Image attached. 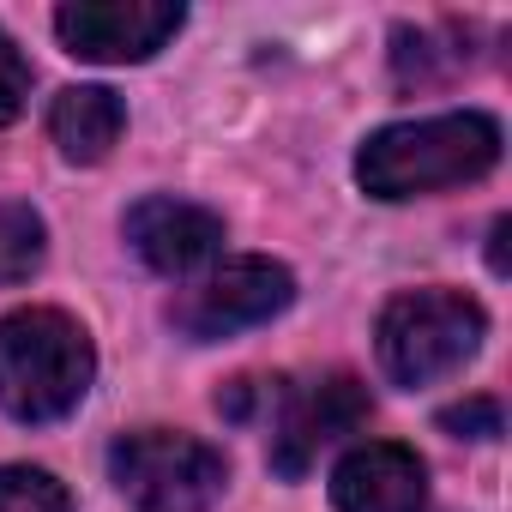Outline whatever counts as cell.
Listing matches in <instances>:
<instances>
[{
  "mask_svg": "<svg viewBox=\"0 0 512 512\" xmlns=\"http://www.w3.org/2000/svg\"><path fill=\"white\" fill-rule=\"evenodd\" d=\"M43 260H49V223H43V211L7 199V205H0V290L37 278Z\"/></svg>",
  "mask_w": 512,
  "mask_h": 512,
  "instance_id": "11",
  "label": "cell"
},
{
  "mask_svg": "<svg viewBox=\"0 0 512 512\" xmlns=\"http://www.w3.org/2000/svg\"><path fill=\"white\" fill-rule=\"evenodd\" d=\"M127 247L157 272V278H187L199 266H211L223 253V217L205 211V205H187V199H169V193H151L139 199L127 217Z\"/></svg>",
  "mask_w": 512,
  "mask_h": 512,
  "instance_id": "8",
  "label": "cell"
},
{
  "mask_svg": "<svg viewBox=\"0 0 512 512\" xmlns=\"http://www.w3.org/2000/svg\"><path fill=\"white\" fill-rule=\"evenodd\" d=\"M482 338H488V314L464 290H404L380 308V326H374L386 380L410 392L458 374L482 350Z\"/></svg>",
  "mask_w": 512,
  "mask_h": 512,
  "instance_id": "3",
  "label": "cell"
},
{
  "mask_svg": "<svg viewBox=\"0 0 512 512\" xmlns=\"http://www.w3.org/2000/svg\"><path fill=\"white\" fill-rule=\"evenodd\" d=\"M290 302H296L290 266L247 253V260H223L217 272H205L199 284H187V290L169 302V320H175L181 338L217 344V338H235V332H247V326L278 320Z\"/></svg>",
  "mask_w": 512,
  "mask_h": 512,
  "instance_id": "5",
  "label": "cell"
},
{
  "mask_svg": "<svg viewBox=\"0 0 512 512\" xmlns=\"http://www.w3.org/2000/svg\"><path fill=\"white\" fill-rule=\"evenodd\" d=\"M506 235H512V223L500 217V223H494V247H488V266H494V272H506Z\"/></svg>",
  "mask_w": 512,
  "mask_h": 512,
  "instance_id": "15",
  "label": "cell"
},
{
  "mask_svg": "<svg viewBox=\"0 0 512 512\" xmlns=\"http://www.w3.org/2000/svg\"><path fill=\"white\" fill-rule=\"evenodd\" d=\"M332 506L338 512H422L428 470L398 440H362L332 470Z\"/></svg>",
  "mask_w": 512,
  "mask_h": 512,
  "instance_id": "9",
  "label": "cell"
},
{
  "mask_svg": "<svg viewBox=\"0 0 512 512\" xmlns=\"http://www.w3.org/2000/svg\"><path fill=\"white\" fill-rule=\"evenodd\" d=\"M109 476L139 512H211L229 488V458L175 428H133L109 446Z\"/></svg>",
  "mask_w": 512,
  "mask_h": 512,
  "instance_id": "4",
  "label": "cell"
},
{
  "mask_svg": "<svg viewBox=\"0 0 512 512\" xmlns=\"http://www.w3.org/2000/svg\"><path fill=\"white\" fill-rule=\"evenodd\" d=\"M97 380L91 332L61 308H19L0 320V410L13 422H61Z\"/></svg>",
  "mask_w": 512,
  "mask_h": 512,
  "instance_id": "2",
  "label": "cell"
},
{
  "mask_svg": "<svg viewBox=\"0 0 512 512\" xmlns=\"http://www.w3.org/2000/svg\"><path fill=\"white\" fill-rule=\"evenodd\" d=\"M368 422V386L356 374H320L290 392H278V422H272V470L284 482H302L326 446L356 434Z\"/></svg>",
  "mask_w": 512,
  "mask_h": 512,
  "instance_id": "6",
  "label": "cell"
},
{
  "mask_svg": "<svg viewBox=\"0 0 512 512\" xmlns=\"http://www.w3.org/2000/svg\"><path fill=\"white\" fill-rule=\"evenodd\" d=\"M0 512H73V494L37 464H0Z\"/></svg>",
  "mask_w": 512,
  "mask_h": 512,
  "instance_id": "12",
  "label": "cell"
},
{
  "mask_svg": "<svg viewBox=\"0 0 512 512\" xmlns=\"http://www.w3.org/2000/svg\"><path fill=\"white\" fill-rule=\"evenodd\" d=\"M181 25L187 7H175V0H67L55 13V37L67 43V55L97 67L151 61L157 49L175 43Z\"/></svg>",
  "mask_w": 512,
  "mask_h": 512,
  "instance_id": "7",
  "label": "cell"
},
{
  "mask_svg": "<svg viewBox=\"0 0 512 512\" xmlns=\"http://www.w3.org/2000/svg\"><path fill=\"white\" fill-rule=\"evenodd\" d=\"M127 127V103L109 85H67L49 109V133L67 163H103Z\"/></svg>",
  "mask_w": 512,
  "mask_h": 512,
  "instance_id": "10",
  "label": "cell"
},
{
  "mask_svg": "<svg viewBox=\"0 0 512 512\" xmlns=\"http://www.w3.org/2000/svg\"><path fill=\"white\" fill-rule=\"evenodd\" d=\"M31 103V61L19 55V43L0 31V127H13Z\"/></svg>",
  "mask_w": 512,
  "mask_h": 512,
  "instance_id": "13",
  "label": "cell"
},
{
  "mask_svg": "<svg viewBox=\"0 0 512 512\" xmlns=\"http://www.w3.org/2000/svg\"><path fill=\"white\" fill-rule=\"evenodd\" d=\"M440 428L458 440H494L500 434V404L494 398H464L452 410H440Z\"/></svg>",
  "mask_w": 512,
  "mask_h": 512,
  "instance_id": "14",
  "label": "cell"
},
{
  "mask_svg": "<svg viewBox=\"0 0 512 512\" xmlns=\"http://www.w3.org/2000/svg\"><path fill=\"white\" fill-rule=\"evenodd\" d=\"M494 163H500V121L482 109H452V115L392 121L380 133H368L356 151V187L368 199L398 205V199L482 181Z\"/></svg>",
  "mask_w": 512,
  "mask_h": 512,
  "instance_id": "1",
  "label": "cell"
}]
</instances>
